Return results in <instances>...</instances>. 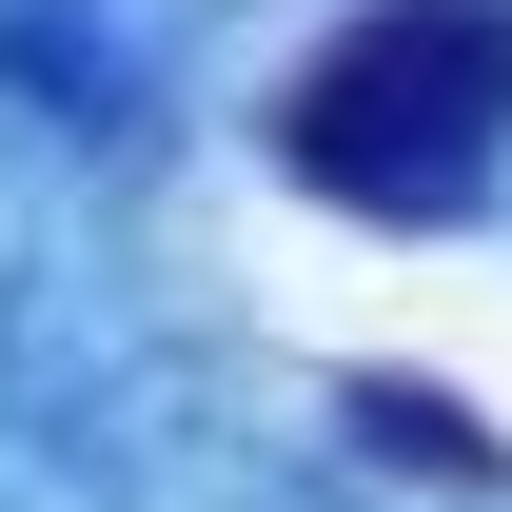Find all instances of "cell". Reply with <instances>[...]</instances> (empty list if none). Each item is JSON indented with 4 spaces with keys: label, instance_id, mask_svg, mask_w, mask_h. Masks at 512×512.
Instances as JSON below:
<instances>
[{
    "label": "cell",
    "instance_id": "6da1fadb",
    "mask_svg": "<svg viewBox=\"0 0 512 512\" xmlns=\"http://www.w3.org/2000/svg\"><path fill=\"white\" fill-rule=\"evenodd\" d=\"M276 158L335 217H473L512 158V0H355L276 99Z\"/></svg>",
    "mask_w": 512,
    "mask_h": 512
}]
</instances>
